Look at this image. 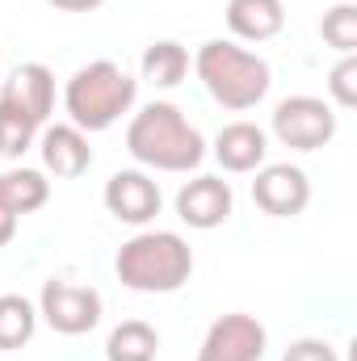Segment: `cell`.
<instances>
[{
	"label": "cell",
	"instance_id": "cell-18",
	"mask_svg": "<svg viewBox=\"0 0 357 361\" xmlns=\"http://www.w3.org/2000/svg\"><path fill=\"white\" fill-rule=\"evenodd\" d=\"M38 307L21 294H0V353H13L34 341Z\"/></svg>",
	"mask_w": 357,
	"mask_h": 361
},
{
	"label": "cell",
	"instance_id": "cell-5",
	"mask_svg": "<svg viewBox=\"0 0 357 361\" xmlns=\"http://www.w3.org/2000/svg\"><path fill=\"white\" fill-rule=\"evenodd\" d=\"M273 135L282 147L294 152H320L337 135V109L324 97H286L273 109Z\"/></svg>",
	"mask_w": 357,
	"mask_h": 361
},
{
	"label": "cell",
	"instance_id": "cell-21",
	"mask_svg": "<svg viewBox=\"0 0 357 361\" xmlns=\"http://www.w3.org/2000/svg\"><path fill=\"white\" fill-rule=\"evenodd\" d=\"M328 92H332V101H337L341 109H353L357 105V59L353 55H345V59L328 72Z\"/></svg>",
	"mask_w": 357,
	"mask_h": 361
},
{
	"label": "cell",
	"instance_id": "cell-9",
	"mask_svg": "<svg viewBox=\"0 0 357 361\" xmlns=\"http://www.w3.org/2000/svg\"><path fill=\"white\" fill-rule=\"evenodd\" d=\"M236 210V193L223 177H193L181 185L177 193V219L189 223L193 231H214L231 219Z\"/></svg>",
	"mask_w": 357,
	"mask_h": 361
},
{
	"label": "cell",
	"instance_id": "cell-20",
	"mask_svg": "<svg viewBox=\"0 0 357 361\" xmlns=\"http://www.w3.org/2000/svg\"><path fill=\"white\" fill-rule=\"evenodd\" d=\"M320 34H324V42H328L332 51L353 55L357 51V4H337V8H328L324 21H320Z\"/></svg>",
	"mask_w": 357,
	"mask_h": 361
},
{
	"label": "cell",
	"instance_id": "cell-24",
	"mask_svg": "<svg viewBox=\"0 0 357 361\" xmlns=\"http://www.w3.org/2000/svg\"><path fill=\"white\" fill-rule=\"evenodd\" d=\"M13 235H17V214H13L8 206H0V248H4Z\"/></svg>",
	"mask_w": 357,
	"mask_h": 361
},
{
	"label": "cell",
	"instance_id": "cell-16",
	"mask_svg": "<svg viewBox=\"0 0 357 361\" xmlns=\"http://www.w3.org/2000/svg\"><path fill=\"white\" fill-rule=\"evenodd\" d=\"M160 336L143 319H126L105 336V361H156Z\"/></svg>",
	"mask_w": 357,
	"mask_h": 361
},
{
	"label": "cell",
	"instance_id": "cell-22",
	"mask_svg": "<svg viewBox=\"0 0 357 361\" xmlns=\"http://www.w3.org/2000/svg\"><path fill=\"white\" fill-rule=\"evenodd\" d=\"M282 361H341L337 357V349L328 345V341H320V336H303V341H294Z\"/></svg>",
	"mask_w": 357,
	"mask_h": 361
},
{
	"label": "cell",
	"instance_id": "cell-23",
	"mask_svg": "<svg viewBox=\"0 0 357 361\" xmlns=\"http://www.w3.org/2000/svg\"><path fill=\"white\" fill-rule=\"evenodd\" d=\"M59 13H92V8H101L105 0H51Z\"/></svg>",
	"mask_w": 357,
	"mask_h": 361
},
{
	"label": "cell",
	"instance_id": "cell-1",
	"mask_svg": "<svg viewBox=\"0 0 357 361\" xmlns=\"http://www.w3.org/2000/svg\"><path fill=\"white\" fill-rule=\"evenodd\" d=\"M126 152L156 173H189L206 160V139L173 101H152L131 118Z\"/></svg>",
	"mask_w": 357,
	"mask_h": 361
},
{
	"label": "cell",
	"instance_id": "cell-6",
	"mask_svg": "<svg viewBox=\"0 0 357 361\" xmlns=\"http://www.w3.org/2000/svg\"><path fill=\"white\" fill-rule=\"evenodd\" d=\"M101 294L92 286H72L63 277H51L42 281V294H38V315L59 332V336H85L101 324Z\"/></svg>",
	"mask_w": 357,
	"mask_h": 361
},
{
	"label": "cell",
	"instance_id": "cell-13",
	"mask_svg": "<svg viewBox=\"0 0 357 361\" xmlns=\"http://www.w3.org/2000/svg\"><path fill=\"white\" fill-rule=\"evenodd\" d=\"M269 156V139L257 122H227L214 139V160L227 173H257Z\"/></svg>",
	"mask_w": 357,
	"mask_h": 361
},
{
	"label": "cell",
	"instance_id": "cell-11",
	"mask_svg": "<svg viewBox=\"0 0 357 361\" xmlns=\"http://www.w3.org/2000/svg\"><path fill=\"white\" fill-rule=\"evenodd\" d=\"M0 105H8L13 114H21L34 126H42L51 105H55V76H51V68L47 63H21L0 85Z\"/></svg>",
	"mask_w": 357,
	"mask_h": 361
},
{
	"label": "cell",
	"instance_id": "cell-4",
	"mask_svg": "<svg viewBox=\"0 0 357 361\" xmlns=\"http://www.w3.org/2000/svg\"><path fill=\"white\" fill-rule=\"evenodd\" d=\"M135 97H139V80L126 68H118L114 59H92L68 80L63 109L76 130L92 135V130H109L122 114H131Z\"/></svg>",
	"mask_w": 357,
	"mask_h": 361
},
{
	"label": "cell",
	"instance_id": "cell-14",
	"mask_svg": "<svg viewBox=\"0 0 357 361\" xmlns=\"http://www.w3.org/2000/svg\"><path fill=\"white\" fill-rule=\"evenodd\" d=\"M286 25L282 0H227V30L240 42H269Z\"/></svg>",
	"mask_w": 357,
	"mask_h": 361
},
{
	"label": "cell",
	"instance_id": "cell-12",
	"mask_svg": "<svg viewBox=\"0 0 357 361\" xmlns=\"http://www.w3.org/2000/svg\"><path fill=\"white\" fill-rule=\"evenodd\" d=\"M38 152H42V169H47L51 177H59V180L85 177L89 164H92L89 135L76 130L72 122H63V126H47L42 139H38Z\"/></svg>",
	"mask_w": 357,
	"mask_h": 361
},
{
	"label": "cell",
	"instance_id": "cell-10",
	"mask_svg": "<svg viewBox=\"0 0 357 361\" xmlns=\"http://www.w3.org/2000/svg\"><path fill=\"white\" fill-rule=\"evenodd\" d=\"M105 210L118 223L143 227L160 214V185L139 169H122V173H114L105 180Z\"/></svg>",
	"mask_w": 357,
	"mask_h": 361
},
{
	"label": "cell",
	"instance_id": "cell-3",
	"mask_svg": "<svg viewBox=\"0 0 357 361\" xmlns=\"http://www.w3.org/2000/svg\"><path fill=\"white\" fill-rule=\"evenodd\" d=\"M193 72H198L202 89L223 109H253V105L265 101L269 85H273V72H269L265 59L257 51H244L231 38L202 42V51L193 59Z\"/></svg>",
	"mask_w": 357,
	"mask_h": 361
},
{
	"label": "cell",
	"instance_id": "cell-7",
	"mask_svg": "<svg viewBox=\"0 0 357 361\" xmlns=\"http://www.w3.org/2000/svg\"><path fill=\"white\" fill-rule=\"evenodd\" d=\"M265 345H269L265 324L257 315L231 311V315H219L210 324V332L202 336L198 361H261Z\"/></svg>",
	"mask_w": 357,
	"mask_h": 361
},
{
	"label": "cell",
	"instance_id": "cell-17",
	"mask_svg": "<svg viewBox=\"0 0 357 361\" xmlns=\"http://www.w3.org/2000/svg\"><path fill=\"white\" fill-rule=\"evenodd\" d=\"M185 72H189V51L173 38H160L143 51V80H152L156 89H177Z\"/></svg>",
	"mask_w": 357,
	"mask_h": 361
},
{
	"label": "cell",
	"instance_id": "cell-19",
	"mask_svg": "<svg viewBox=\"0 0 357 361\" xmlns=\"http://www.w3.org/2000/svg\"><path fill=\"white\" fill-rule=\"evenodd\" d=\"M38 130H42V126H34L30 118H21V114H13L8 105H0V160H21V156L34 147Z\"/></svg>",
	"mask_w": 357,
	"mask_h": 361
},
{
	"label": "cell",
	"instance_id": "cell-2",
	"mask_svg": "<svg viewBox=\"0 0 357 361\" xmlns=\"http://www.w3.org/2000/svg\"><path fill=\"white\" fill-rule=\"evenodd\" d=\"M114 273L135 294H173L193 273V248L177 231H139L118 248Z\"/></svg>",
	"mask_w": 357,
	"mask_h": 361
},
{
	"label": "cell",
	"instance_id": "cell-15",
	"mask_svg": "<svg viewBox=\"0 0 357 361\" xmlns=\"http://www.w3.org/2000/svg\"><path fill=\"white\" fill-rule=\"evenodd\" d=\"M47 197H51V180L38 169H8V173H0V206H8L17 219L42 210Z\"/></svg>",
	"mask_w": 357,
	"mask_h": 361
},
{
	"label": "cell",
	"instance_id": "cell-8",
	"mask_svg": "<svg viewBox=\"0 0 357 361\" xmlns=\"http://www.w3.org/2000/svg\"><path fill=\"white\" fill-rule=\"evenodd\" d=\"M253 202L273 219H294L311 202V180L294 164H261L253 180Z\"/></svg>",
	"mask_w": 357,
	"mask_h": 361
}]
</instances>
